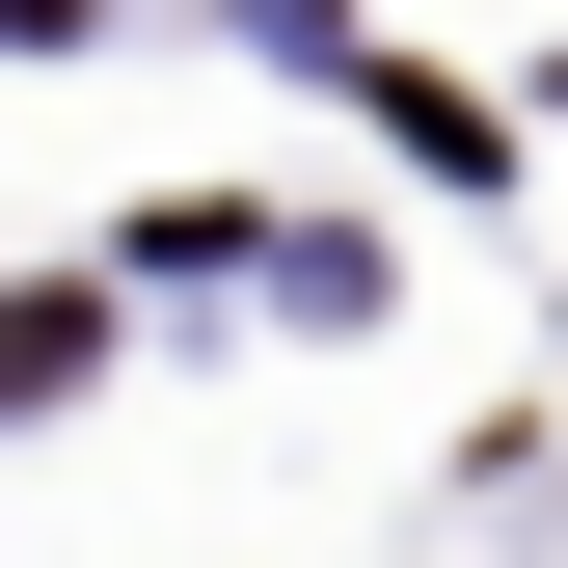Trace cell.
Segmentation results:
<instances>
[{
    "label": "cell",
    "mask_w": 568,
    "mask_h": 568,
    "mask_svg": "<svg viewBox=\"0 0 568 568\" xmlns=\"http://www.w3.org/2000/svg\"><path fill=\"white\" fill-rule=\"evenodd\" d=\"M82 379V298H0V406H54Z\"/></svg>",
    "instance_id": "cell-1"
}]
</instances>
